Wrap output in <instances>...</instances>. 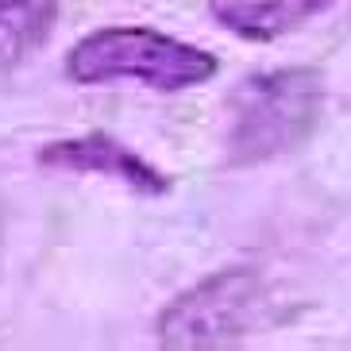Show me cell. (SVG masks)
<instances>
[{"label":"cell","mask_w":351,"mask_h":351,"mask_svg":"<svg viewBox=\"0 0 351 351\" xmlns=\"http://www.w3.org/2000/svg\"><path fill=\"white\" fill-rule=\"evenodd\" d=\"M66 73L77 85L139 82L158 93H182L205 85L217 73V58L151 27H101L70 51Z\"/></svg>","instance_id":"1"},{"label":"cell","mask_w":351,"mask_h":351,"mask_svg":"<svg viewBox=\"0 0 351 351\" xmlns=\"http://www.w3.org/2000/svg\"><path fill=\"white\" fill-rule=\"evenodd\" d=\"M320 73L317 70H270L247 77L236 93L232 158L263 162L293 147L320 120Z\"/></svg>","instance_id":"2"},{"label":"cell","mask_w":351,"mask_h":351,"mask_svg":"<svg viewBox=\"0 0 351 351\" xmlns=\"http://www.w3.org/2000/svg\"><path fill=\"white\" fill-rule=\"evenodd\" d=\"M267 289L251 270H220L158 317V340L170 348H217L263 324Z\"/></svg>","instance_id":"3"},{"label":"cell","mask_w":351,"mask_h":351,"mask_svg":"<svg viewBox=\"0 0 351 351\" xmlns=\"http://www.w3.org/2000/svg\"><path fill=\"white\" fill-rule=\"evenodd\" d=\"M39 162L51 170H89V174H108L116 182H124L128 189L147 197H162L170 189V178H162L151 162L128 151L124 143H116L108 135H85V139H66V143H51L39 151Z\"/></svg>","instance_id":"4"},{"label":"cell","mask_w":351,"mask_h":351,"mask_svg":"<svg viewBox=\"0 0 351 351\" xmlns=\"http://www.w3.org/2000/svg\"><path fill=\"white\" fill-rule=\"evenodd\" d=\"M332 4L336 0H213L208 8L228 32L267 43L301 27L305 20H313L317 12L332 8Z\"/></svg>","instance_id":"5"},{"label":"cell","mask_w":351,"mask_h":351,"mask_svg":"<svg viewBox=\"0 0 351 351\" xmlns=\"http://www.w3.org/2000/svg\"><path fill=\"white\" fill-rule=\"evenodd\" d=\"M58 0H0V70L23 62L51 39Z\"/></svg>","instance_id":"6"}]
</instances>
